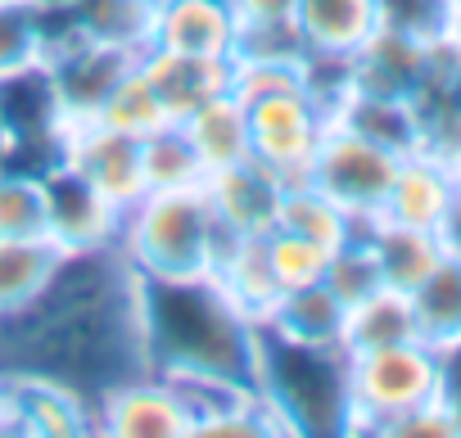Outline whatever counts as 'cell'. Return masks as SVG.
<instances>
[{
	"instance_id": "obj_1",
	"label": "cell",
	"mask_w": 461,
	"mask_h": 438,
	"mask_svg": "<svg viewBox=\"0 0 461 438\" xmlns=\"http://www.w3.org/2000/svg\"><path fill=\"white\" fill-rule=\"evenodd\" d=\"M0 371L68 384L91 402L149 371L140 276L118 245L68 254L23 312L0 321Z\"/></svg>"
},
{
	"instance_id": "obj_2",
	"label": "cell",
	"mask_w": 461,
	"mask_h": 438,
	"mask_svg": "<svg viewBox=\"0 0 461 438\" xmlns=\"http://www.w3.org/2000/svg\"><path fill=\"white\" fill-rule=\"evenodd\" d=\"M145 362L154 375L194 389L254 393L263 326L226 299L212 276L145 281L140 276Z\"/></svg>"
},
{
	"instance_id": "obj_3",
	"label": "cell",
	"mask_w": 461,
	"mask_h": 438,
	"mask_svg": "<svg viewBox=\"0 0 461 438\" xmlns=\"http://www.w3.org/2000/svg\"><path fill=\"white\" fill-rule=\"evenodd\" d=\"M254 389L294 438L353 434V384L344 348H308L263 330Z\"/></svg>"
},
{
	"instance_id": "obj_4",
	"label": "cell",
	"mask_w": 461,
	"mask_h": 438,
	"mask_svg": "<svg viewBox=\"0 0 461 438\" xmlns=\"http://www.w3.org/2000/svg\"><path fill=\"white\" fill-rule=\"evenodd\" d=\"M217 222L203 190H145L118 231V254L145 281H190L212 272Z\"/></svg>"
},
{
	"instance_id": "obj_5",
	"label": "cell",
	"mask_w": 461,
	"mask_h": 438,
	"mask_svg": "<svg viewBox=\"0 0 461 438\" xmlns=\"http://www.w3.org/2000/svg\"><path fill=\"white\" fill-rule=\"evenodd\" d=\"M353 384V434H389L402 416L443 398L438 348L425 339L348 353Z\"/></svg>"
},
{
	"instance_id": "obj_6",
	"label": "cell",
	"mask_w": 461,
	"mask_h": 438,
	"mask_svg": "<svg viewBox=\"0 0 461 438\" xmlns=\"http://www.w3.org/2000/svg\"><path fill=\"white\" fill-rule=\"evenodd\" d=\"M398 172V154L339 127V122H326L321 131V145L312 154V167H308V181L330 194L348 217L357 222H371L380 212L384 194H389V181Z\"/></svg>"
},
{
	"instance_id": "obj_7",
	"label": "cell",
	"mask_w": 461,
	"mask_h": 438,
	"mask_svg": "<svg viewBox=\"0 0 461 438\" xmlns=\"http://www.w3.org/2000/svg\"><path fill=\"white\" fill-rule=\"evenodd\" d=\"M41 185H46V236L64 254H91V249L118 245L127 208H118L82 172H73L64 158H55L41 167Z\"/></svg>"
},
{
	"instance_id": "obj_8",
	"label": "cell",
	"mask_w": 461,
	"mask_h": 438,
	"mask_svg": "<svg viewBox=\"0 0 461 438\" xmlns=\"http://www.w3.org/2000/svg\"><path fill=\"white\" fill-rule=\"evenodd\" d=\"M194 411L176 380L167 375H131L95 402V434L104 438H190Z\"/></svg>"
},
{
	"instance_id": "obj_9",
	"label": "cell",
	"mask_w": 461,
	"mask_h": 438,
	"mask_svg": "<svg viewBox=\"0 0 461 438\" xmlns=\"http://www.w3.org/2000/svg\"><path fill=\"white\" fill-rule=\"evenodd\" d=\"M59 158L82 172L95 190H104L118 208H131L145 194V158H140V140L127 131L104 127L100 118H82V122H64L59 131Z\"/></svg>"
},
{
	"instance_id": "obj_10",
	"label": "cell",
	"mask_w": 461,
	"mask_h": 438,
	"mask_svg": "<svg viewBox=\"0 0 461 438\" xmlns=\"http://www.w3.org/2000/svg\"><path fill=\"white\" fill-rule=\"evenodd\" d=\"M5 434H28V438L95 434V402L41 375H5Z\"/></svg>"
},
{
	"instance_id": "obj_11",
	"label": "cell",
	"mask_w": 461,
	"mask_h": 438,
	"mask_svg": "<svg viewBox=\"0 0 461 438\" xmlns=\"http://www.w3.org/2000/svg\"><path fill=\"white\" fill-rule=\"evenodd\" d=\"M203 199L212 208V222L230 236H267L276 227V208H281V181L258 167L254 158L230 163V167H212L203 176Z\"/></svg>"
},
{
	"instance_id": "obj_12",
	"label": "cell",
	"mask_w": 461,
	"mask_h": 438,
	"mask_svg": "<svg viewBox=\"0 0 461 438\" xmlns=\"http://www.w3.org/2000/svg\"><path fill=\"white\" fill-rule=\"evenodd\" d=\"M456 208V190L447 176V163L429 149H416L407 158H398V172L389 181V194L380 203V222H398V227H416V231H438Z\"/></svg>"
},
{
	"instance_id": "obj_13",
	"label": "cell",
	"mask_w": 461,
	"mask_h": 438,
	"mask_svg": "<svg viewBox=\"0 0 461 438\" xmlns=\"http://www.w3.org/2000/svg\"><path fill=\"white\" fill-rule=\"evenodd\" d=\"M236 10L230 0H158L154 10V50L190 59H230L236 55Z\"/></svg>"
},
{
	"instance_id": "obj_14",
	"label": "cell",
	"mask_w": 461,
	"mask_h": 438,
	"mask_svg": "<svg viewBox=\"0 0 461 438\" xmlns=\"http://www.w3.org/2000/svg\"><path fill=\"white\" fill-rule=\"evenodd\" d=\"M429 68V46L411 41L393 28H375L348 59H344V86L353 91H371V95H398L411 100L425 82Z\"/></svg>"
},
{
	"instance_id": "obj_15",
	"label": "cell",
	"mask_w": 461,
	"mask_h": 438,
	"mask_svg": "<svg viewBox=\"0 0 461 438\" xmlns=\"http://www.w3.org/2000/svg\"><path fill=\"white\" fill-rule=\"evenodd\" d=\"M226 299L245 308L258 326L263 317L276 308L281 299V285L272 276V263H267V236H230L217 227V240H212V272H208Z\"/></svg>"
},
{
	"instance_id": "obj_16",
	"label": "cell",
	"mask_w": 461,
	"mask_h": 438,
	"mask_svg": "<svg viewBox=\"0 0 461 438\" xmlns=\"http://www.w3.org/2000/svg\"><path fill=\"white\" fill-rule=\"evenodd\" d=\"M136 64L149 77V86L163 100L172 122H181L203 100L230 91V59H190V55H172V50H154L149 46Z\"/></svg>"
},
{
	"instance_id": "obj_17",
	"label": "cell",
	"mask_w": 461,
	"mask_h": 438,
	"mask_svg": "<svg viewBox=\"0 0 461 438\" xmlns=\"http://www.w3.org/2000/svg\"><path fill=\"white\" fill-rule=\"evenodd\" d=\"M154 10L158 0H64L59 5L64 23L77 37L136 59L154 46Z\"/></svg>"
},
{
	"instance_id": "obj_18",
	"label": "cell",
	"mask_w": 461,
	"mask_h": 438,
	"mask_svg": "<svg viewBox=\"0 0 461 438\" xmlns=\"http://www.w3.org/2000/svg\"><path fill=\"white\" fill-rule=\"evenodd\" d=\"M330 122H339V127H348V131L393 149L398 158H407V154H416L425 145L416 104L398 100V95H371V91L344 86L335 95V104H330Z\"/></svg>"
},
{
	"instance_id": "obj_19",
	"label": "cell",
	"mask_w": 461,
	"mask_h": 438,
	"mask_svg": "<svg viewBox=\"0 0 461 438\" xmlns=\"http://www.w3.org/2000/svg\"><path fill=\"white\" fill-rule=\"evenodd\" d=\"M344 321H348L344 299L326 281H317V285L281 294L276 308L263 317V330L290 344H308V348H344Z\"/></svg>"
},
{
	"instance_id": "obj_20",
	"label": "cell",
	"mask_w": 461,
	"mask_h": 438,
	"mask_svg": "<svg viewBox=\"0 0 461 438\" xmlns=\"http://www.w3.org/2000/svg\"><path fill=\"white\" fill-rule=\"evenodd\" d=\"M294 19L312 55L348 59L380 28V0H299Z\"/></svg>"
},
{
	"instance_id": "obj_21",
	"label": "cell",
	"mask_w": 461,
	"mask_h": 438,
	"mask_svg": "<svg viewBox=\"0 0 461 438\" xmlns=\"http://www.w3.org/2000/svg\"><path fill=\"white\" fill-rule=\"evenodd\" d=\"M366 240H371V254L380 263V276L389 290H402L411 294L447 254L443 236L438 231H416V227H398V222H380V217H371V222H362Z\"/></svg>"
},
{
	"instance_id": "obj_22",
	"label": "cell",
	"mask_w": 461,
	"mask_h": 438,
	"mask_svg": "<svg viewBox=\"0 0 461 438\" xmlns=\"http://www.w3.org/2000/svg\"><path fill=\"white\" fill-rule=\"evenodd\" d=\"M176 127L190 136V145H194V154L203 158L208 172L249 158V113L230 91H221V95L203 100L199 109H190Z\"/></svg>"
},
{
	"instance_id": "obj_23",
	"label": "cell",
	"mask_w": 461,
	"mask_h": 438,
	"mask_svg": "<svg viewBox=\"0 0 461 438\" xmlns=\"http://www.w3.org/2000/svg\"><path fill=\"white\" fill-rule=\"evenodd\" d=\"M68 254L50 236H19L0 240V321L23 312L59 272Z\"/></svg>"
},
{
	"instance_id": "obj_24",
	"label": "cell",
	"mask_w": 461,
	"mask_h": 438,
	"mask_svg": "<svg viewBox=\"0 0 461 438\" xmlns=\"http://www.w3.org/2000/svg\"><path fill=\"white\" fill-rule=\"evenodd\" d=\"M276 227L290 236H303L312 245H321L326 254H335L339 245H348L357 236V217H348L330 194H321L312 181L285 185L281 190V208H276Z\"/></svg>"
},
{
	"instance_id": "obj_25",
	"label": "cell",
	"mask_w": 461,
	"mask_h": 438,
	"mask_svg": "<svg viewBox=\"0 0 461 438\" xmlns=\"http://www.w3.org/2000/svg\"><path fill=\"white\" fill-rule=\"evenodd\" d=\"M420 339L411 299L402 290L380 285L375 294H366L362 303L348 308L344 321V353H371V348H389V344H411Z\"/></svg>"
},
{
	"instance_id": "obj_26",
	"label": "cell",
	"mask_w": 461,
	"mask_h": 438,
	"mask_svg": "<svg viewBox=\"0 0 461 438\" xmlns=\"http://www.w3.org/2000/svg\"><path fill=\"white\" fill-rule=\"evenodd\" d=\"M407 299H411V312H416L425 344L443 348V344L461 339V258L456 254H443V263Z\"/></svg>"
},
{
	"instance_id": "obj_27",
	"label": "cell",
	"mask_w": 461,
	"mask_h": 438,
	"mask_svg": "<svg viewBox=\"0 0 461 438\" xmlns=\"http://www.w3.org/2000/svg\"><path fill=\"white\" fill-rule=\"evenodd\" d=\"M140 158H145V190H199L208 167L194 154L190 136L167 122L163 131L140 140Z\"/></svg>"
},
{
	"instance_id": "obj_28",
	"label": "cell",
	"mask_w": 461,
	"mask_h": 438,
	"mask_svg": "<svg viewBox=\"0 0 461 438\" xmlns=\"http://www.w3.org/2000/svg\"><path fill=\"white\" fill-rule=\"evenodd\" d=\"M41 55H46V5L0 0V82L41 68Z\"/></svg>"
},
{
	"instance_id": "obj_29",
	"label": "cell",
	"mask_w": 461,
	"mask_h": 438,
	"mask_svg": "<svg viewBox=\"0 0 461 438\" xmlns=\"http://www.w3.org/2000/svg\"><path fill=\"white\" fill-rule=\"evenodd\" d=\"M46 236V185L41 172L0 163V240Z\"/></svg>"
},
{
	"instance_id": "obj_30",
	"label": "cell",
	"mask_w": 461,
	"mask_h": 438,
	"mask_svg": "<svg viewBox=\"0 0 461 438\" xmlns=\"http://www.w3.org/2000/svg\"><path fill=\"white\" fill-rule=\"evenodd\" d=\"M95 118H100L104 127H113V131L136 136V140H145V136H154V131H163V127L172 122L167 109H163V100L154 95L149 77L140 73V64H131V73L113 86V95L100 104Z\"/></svg>"
},
{
	"instance_id": "obj_31",
	"label": "cell",
	"mask_w": 461,
	"mask_h": 438,
	"mask_svg": "<svg viewBox=\"0 0 461 438\" xmlns=\"http://www.w3.org/2000/svg\"><path fill=\"white\" fill-rule=\"evenodd\" d=\"M339 299H344V308H353V303H362L366 294H375L380 285H384V276H380V263H375V254H371V240H366V231L357 227V236L348 240V245H339L330 258H326V276H321Z\"/></svg>"
},
{
	"instance_id": "obj_32",
	"label": "cell",
	"mask_w": 461,
	"mask_h": 438,
	"mask_svg": "<svg viewBox=\"0 0 461 438\" xmlns=\"http://www.w3.org/2000/svg\"><path fill=\"white\" fill-rule=\"evenodd\" d=\"M380 23L411 41H425V46L461 37L452 0H380Z\"/></svg>"
},
{
	"instance_id": "obj_33",
	"label": "cell",
	"mask_w": 461,
	"mask_h": 438,
	"mask_svg": "<svg viewBox=\"0 0 461 438\" xmlns=\"http://www.w3.org/2000/svg\"><path fill=\"white\" fill-rule=\"evenodd\" d=\"M326 258H330V254H326L321 245L303 240V236H290V231H281V227L267 231V263H272V276H276L281 294L303 290V285H317V281L326 276Z\"/></svg>"
},
{
	"instance_id": "obj_34",
	"label": "cell",
	"mask_w": 461,
	"mask_h": 438,
	"mask_svg": "<svg viewBox=\"0 0 461 438\" xmlns=\"http://www.w3.org/2000/svg\"><path fill=\"white\" fill-rule=\"evenodd\" d=\"M230 59H281V64H303L312 59L299 19H272V23H240L236 28V55Z\"/></svg>"
},
{
	"instance_id": "obj_35",
	"label": "cell",
	"mask_w": 461,
	"mask_h": 438,
	"mask_svg": "<svg viewBox=\"0 0 461 438\" xmlns=\"http://www.w3.org/2000/svg\"><path fill=\"white\" fill-rule=\"evenodd\" d=\"M384 438H456V420H452L447 402L438 398V402H429V407H420V411L402 416Z\"/></svg>"
},
{
	"instance_id": "obj_36",
	"label": "cell",
	"mask_w": 461,
	"mask_h": 438,
	"mask_svg": "<svg viewBox=\"0 0 461 438\" xmlns=\"http://www.w3.org/2000/svg\"><path fill=\"white\" fill-rule=\"evenodd\" d=\"M240 23H272V19H294L299 0H230Z\"/></svg>"
},
{
	"instance_id": "obj_37",
	"label": "cell",
	"mask_w": 461,
	"mask_h": 438,
	"mask_svg": "<svg viewBox=\"0 0 461 438\" xmlns=\"http://www.w3.org/2000/svg\"><path fill=\"white\" fill-rule=\"evenodd\" d=\"M443 245H447V254H456V258H461V203L452 208V217L443 222Z\"/></svg>"
},
{
	"instance_id": "obj_38",
	"label": "cell",
	"mask_w": 461,
	"mask_h": 438,
	"mask_svg": "<svg viewBox=\"0 0 461 438\" xmlns=\"http://www.w3.org/2000/svg\"><path fill=\"white\" fill-rule=\"evenodd\" d=\"M443 163H447V176H452V190H456V203H461V149L452 158H443Z\"/></svg>"
},
{
	"instance_id": "obj_39",
	"label": "cell",
	"mask_w": 461,
	"mask_h": 438,
	"mask_svg": "<svg viewBox=\"0 0 461 438\" xmlns=\"http://www.w3.org/2000/svg\"><path fill=\"white\" fill-rule=\"evenodd\" d=\"M443 402H447V411H452V420H456V438H461V389H456V393H443Z\"/></svg>"
},
{
	"instance_id": "obj_40",
	"label": "cell",
	"mask_w": 461,
	"mask_h": 438,
	"mask_svg": "<svg viewBox=\"0 0 461 438\" xmlns=\"http://www.w3.org/2000/svg\"><path fill=\"white\" fill-rule=\"evenodd\" d=\"M0 434H5V371H0Z\"/></svg>"
},
{
	"instance_id": "obj_41",
	"label": "cell",
	"mask_w": 461,
	"mask_h": 438,
	"mask_svg": "<svg viewBox=\"0 0 461 438\" xmlns=\"http://www.w3.org/2000/svg\"><path fill=\"white\" fill-rule=\"evenodd\" d=\"M37 5H46V10H59V5H64V0H37Z\"/></svg>"
},
{
	"instance_id": "obj_42",
	"label": "cell",
	"mask_w": 461,
	"mask_h": 438,
	"mask_svg": "<svg viewBox=\"0 0 461 438\" xmlns=\"http://www.w3.org/2000/svg\"><path fill=\"white\" fill-rule=\"evenodd\" d=\"M452 14H456V28H461V0H452Z\"/></svg>"
}]
</instances>
